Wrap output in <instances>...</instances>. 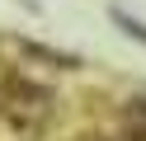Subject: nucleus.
I'll list each match as a JSON object with an SVG mask.
<instances>
[{
  "label": "nucleus",
  "instance_id": "1",
  "mask_svg": "<svg viewBox=\"0 0 146 141\" xmlns=\"http://www.w3.org/2000/svg\"><path fill=\"white\" fill-rule=\"evenodd\" d=\"M113 19H118V24H123V28H127V33H137V38H141V42H146V28H141V24H137V19H127V14H123V9H113Z\"/></svg>",
  "mask_w": 146,
  "mask_h": 141
}]
</instances>
